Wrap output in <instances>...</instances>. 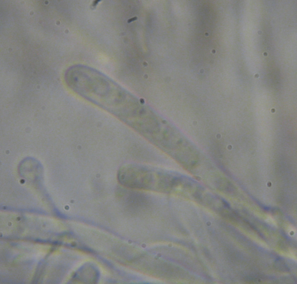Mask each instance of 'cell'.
<instances>
[{"label":"cell","mask_w":297,"mask_h":284,"mask_svg":"<svg viewBox=\"0 0 297 284\" xmlns=\"http://www.w3.org/2000/svg\"><path fill=\"white\" fill-rule=\"evenodd\" d=\"M118 179L123 187L164 193L168 178L164 171H155L140 166L128 164L119 170Z\"/></svg>","instance_id":"1"},{"label":"cell","mask_w":297,"mask_h":284,"mask_svg":"<svg viewBox=\"0 0 297 284\" xmlns=\"http://www.w3.org/2000/svg\"><path fill=\"white\" fill-rule=\"evenodd\" d=\"M124 187L119 189L117 194L119 199L129 211H138L149 205L150 199L146 194L135 189Z\"/></svg>","instance_id":"2"},{"label":"cell","mask_w":297,"mask_h":284,"mask_svg":"<svg viewBox=\"0 0 297 284\" xmlns=\"http://www.w3.org/2000/svg\"><path fill=\"white\" fill-rule=\"evenodd\" d=\"M222 201L223 202V203L224 204L225 206L228 207H229V205L228 203H227V202H226V201H225V200L222 199Z\"/></svg>","instance_id":"3"},{"label":"cell","mask_w":297,"mask_h":284,"mask_svg":"<svg viewBox=\"0 0 297 284\" xmlns=\"http://www.w3.org/2000/svg\"><path fill=\"white\" fill-rule=\"evenodd\" d=\"M137 19V18L136 17H133V18H132L131 19H129L128 20V22L129 23L130 22H131L132 21H133L134 20H136Z\"/></svg>","instance_id":"4"}]
</instances>
